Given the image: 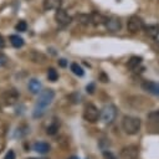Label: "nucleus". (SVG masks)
Here are the masks:
<instances>
[{
  "label": "nucleus",
  "mask_w": 159,
  "mask_h": 159,
  "mask_svg": "<svg viewBox=\"0 0 159 159\" xmlns=\"http://www.w3.org/2000/svg\"><path fill=\"white\" fill-rule=\"evenodd\" d=\"M117 117V108L113 106V104H108V106H104L101 111V120L106 124H111L113 123V120L116 119Z\"/></svg>",
  "instance_id": "7ed1b4c3"
},
{
  "label": "nucleus",
  "mask_w": 159,
  "mask_h": 159,
  "mask_svg": "<svg viewBox=\"0 0 159 159\" xmlns=\"http://www.w3.org/2000/svg\"><path fill=\"white\" fill-rule=\"evenodd\" d=\"M27 87H29V91H30L31 93H34V94H37V93H40V92H41L42 84H41V82H40L39 80H36V78H32V80H30V82H29Z\"/></svg>",
  "instance_id": "f8f14e48"
},
{
  "label": "nucleus",
  "mask_w": 159,
  "mask_h": 159,
  "mask_svg": "<svg viewBox=\"0 0 159 159\" xmlns=\"http://www.w3.org/2000/svg\"><path fill=\"white\" fill-rule=\"evenodd\" d=\"M91 20H92V24L93 25H101V24H104L107 17H104L103 15L98 14V12H92L91 14Z\"/></svg>",
  "instance_id": "dca6fc26"
},
{
  "label": "nucleus",
  "mask_w": 159,
  "mask_h": 159,
  "mask_svg": "<svg viewBox=\"0 0 159 159\" xmlns=\"http://www.w3.org/2000/svg\"><path fill=\"white\" fill-rule=\"evenodd\" d=\"M122 128L127 134L134 135L140 129V119L132 116H124L122 119Z\"/></svg>",
  "instance_id": "f03ea898"
},
{
  "label": "nucleus",
  "mask_w": 159,
  "mask_h": 159,
  "mask_svg": "<svg viewBox=\"0 0 159 159\" xmlns=\"http://www.w3.org/2000/svg\"><path fill=\"white\" fill-rule=\"evenodd\" d=\"M27 132H29V127H26V125L20 127V128H17V129H16V132H15L14 137H15V138H21V137H24L25 134H27Z\"/></svg>",
  "instance_id": "5701e85b"
},
{
  "label": "nucleus",
  "mask_w": 159,
  "mask_h": 159,
  "mask_svg": "<svg viewBox=\"0 0 159 159\" xmlns=\"http://www.w3.org/2000/svg\"><path fill=\"white\" fill-rule=\"evenodd\" d=\"M32 148L35 152H37L40 154H46L47 152H50V144L45 143V142H36Z\"/></svg>",
  "instance_id": "ddd939ff"
},
{
  "label": "nucleus",
  "mask_w": 159,
  "mask_h": 159,
  "mask_svg": "<svg viewBox=\"0 0 159 159\" xmlns=\"http://www.w3.org/2000/svg\"><path fill=\"white\" fill-rule=\"evenodd\" d=\"M104 25H106L107 30L111 31V32H117V31H119L120 27H122L120 20L117 19V17H109V19H107L106 22H104Z\"/></svg>",
  "instance_id": "1a4fd4ad"
},
{
  "label": "nucleus",
  "mask_w": 159,
  "mask_h": 159,
  "mask_svg": "<svg viewBox=\"0 0 159 159\" xmlns=\"http://www.w3.org/2000/svg\"><path fill=\"white\" fill-rule=\"evenodd\" d=\"M47 78H48V81H51V82L57 81V78H58V73H57V71H56L55 68L50 67V68L47 70Z\"/></svg>",
  "instance_id": "aec40b11"
},
{
  "label": "nucleus",
  "mask_w": 159,
  "mask_h": 159,
  "mask_svg": "<svg viewBox=\"0 0 159 159\" xmlns=\"http://www.w3.org/2000/svg\"><path fill=\"white\" fill-rule=\"evenodd\" d=\"M42 5L45 10H58L61 9L62 0H43Z\"/></svg>",
  "instance_id": "9b49d317"
},
{
  "label": "nucleus",
  "mask_w": 159,
  "mask_h": 159,
  "mask_svg": "<svg viewBox=\"0 0 159 159\" xmlns=\"http://www.w3.org/2000/svg\"><path fill=\"white\" fill-rule=\"evenodd\" d=\"M142 62V57H138V56H133L130 57V60L128 61V68L130 70H135Z\"/></svg>",
  "instance_id": "a211bd4d"
},
{
  "label": "nucleus",
  "mask_w": 159,
  "mask_h": 159,
  "mask_svg": "<svg viewBox=\"0 0 159 159\" xmlns=\"http://www.w3.org/2000/svg\"><path fill=\"white\" fill-rule=\"evenodd\" d=\"M71 71H72L76 76H83V73H84V72H83V68H82L78 63H75V62L71 63Z\"/></svg>",
  "instance_id": "4be33fe9"
},
{
  "label": "nucleus",
  "mask_w": 159,
  "mask_h": 159,
  "mask_svg": "<svg viewBox=\"0 0 159 159\" xmlns=\"http://www.w3.org/2000/svg\"><path fill=\"white\" fill-rule=\"evenodd\" d=\"M77 20H78V22H81V24H83V25H88V24H92V20H91V15H84V14L77 15Z\"/></svg>",
  "instance_id": "412c9836"
},
{
  "label": "nucleus",
  "mask_w": 159,
  "mask_h": 159,
  "mask_svg": "<svg viewBox=\"0 0 159 159\" xmlns=\"http://www.w3.org/2000/svg\"><path fill=\"white\" fill-rule=\"evenodd\" d=\"M148 118H149V119H150V120H152L153 123H157V124H159V111L149 113Z\"/></svg>",
  "instance_id": "393cba45"
},
{
  "label": "nucleus",
  "mask_w": 159,
  "mask_h": 159,
  "mask_svg": "<svg viewBox=\"0 0 159 159\" xmlns=\"http://www.w3.org/2000/svg\"><path fill=\"white\" fill-rule=\"evenodd\" d=\"M120 158L122 159H139V149L135 145H128L124 147L120 150Z\"/></svg>",
  "instance_id": "423d86ee"
},
{
  "label": "nucleus",
  "mask_w": 159,
  "mask_h": 159,
  "mask_svg": "<svg viewBox=\"0 0 159 159\" xmlns=\"http://www.w3.org/2000/svg\"><path fill=\"white\" fill-rule=\"evenodd\" d=\"M70 99H72V103H80L81 101V96L78 94V93H75V94H72V96H70Z\"/></svg>",
  "instance_id": "bb28decb"
},
{
  "label": "nucleus",
  "mask_w": 159,
  "mask_h": 159,
  "mask_svg": "<svg viewBox=\"0 0 159 159\" xmlns=\"http://www.w3.org/2000/svg\"><path fill=\"white\" fill-rule=\"evenodd\" d=\"M142 87H143L144 91H147L149 93H153L155 96H159V83H155V82H152V81H144Z\"/></svg>",
  "instance_id": "9d476101"
},
{
  "label": "nucleus",
  "mask_w": 159,
  "mask_h": 159,
  "mask_svg": "<svg viewBox=\"0 0 159 159\" xmlns=\"http://www.w3.org/2000/svg\"><path fill=\"white\" fill-rule=\"evenodd\" d=\"M68 159H80L78 157H71V158H68Z\"/></svg>",
  "instance_id": "473e14b6"
},
{
  "label": "nucleus",
  "mask_w": 159,
  "mask_h": 159,
  "mask_svg": "<svg viewBox=\"0 0 159 159\" xmlns=\"http://www.w3.org/2000/svg\"><path fill=\"white\" fill-rule=\"evenodd\" d=\"M16 157H15V152L12 150V149H10L6 154H5V157H4V159H15Z\"/></svg>",
  "instance_id": "cd10ccee"
},
{
  "label": "nucleus",
  "mask_w": 159,
  "mask_h": 159,
  "mask_svg": "<svg viewBox=\"0 0 159 159\" xmlns=\"http://www.w3.org/2000/svg\"><path fill=\"white\" fill-rule=\"evenodd\" d=\"M15 29H16V31L24 32V31H26V29H27V24H26V22H25L24 20H21V21H19V22L16 24Z\"/></svg>",
  "instance_id": "b1692460"
},
{
  "label": "nucleus",
  "mask_w": 159,
  "mask_h": 159,
  "mask_svg": "<svg viewBox=\"0 0 159 159\" xmlns=\"http://www.w3.org/2000/svg\"><path fill=\"white\" fill-rule=\"evenodd\" d=\"M101 116V112L97 109L96 106H93L92 103H88L84 106V109H83V119L89 122V123H94L98 120Z\"/></svg>",
  "instance_id": "20e7f679"
},
{
  "label": "nucleus",
  "mask_w": 159,
  "mask_h": 159,
  "mask_svg": "<svg viewBox=\"0 0 159 159\" xmlns=\"http://www.w3.org/2000/svg\"><path fill=\"white\" fill-rule=\"evenodd\" d=\"M58 127H60V122H58V119H57V118H53L52 123H51V124L47 127L46 133H47L48 135H53V134H56V133H57Z\"/></svg>",
  "instance_id": "2eb2a0df"
},
{
  "label": "nucleus",
  "mask_w": 159,
  "mask_h": 159,
  "mask_svg": "<svg viewBox=\"0 0 159 159\" xmlns=\"http://www.w3.org/2000/svg\"><path fill=\"white\" fill-rule=\"evenodd\" d=\"M143 30L150 37H157L159 35V25H148V26H144Z\"/></svg>",
  "instance_id": "4468645a"
},
{
  "label": "nucleus",
  "mask_w": 159,
  "mask_h": 159,
  "mask_svg": "<svg viewBox=\"0 0 159 159\" xmlns=\"http://www.w3.org/2000/svg\"><path fill=\"white\" fill-rule=\"evenodd\" d=\"M144 22H143V20L140 19V17H138V16H130L129 17V20H128V24H127V27H128V30L130 31V32H138V31H140V30H143L144 29Z\"/></svg>",
  "instance_id": "0eeeda50"
},
{
  "label": "nucleus",
  "mask_w": 159,
  "mask_h": 159,
  "mask_svg": "<svg viewBox=\"0 0 159 159\" xmlns=\"http://www.w3.org/2000/svg\"><path fill=\"white\" fill-rule=\"evenodd\" d=\"M103 159H117V158L109 150H103Z\"/></svg>",
  "instance_id": "a878e982"
},
{
  "label": "nucleus",
  "mask_w": 159,
  "mask_h": 159,
  "mask_svg": "<svg viewBox=\"0 0 159 159\" xmlns=\"http://www.w3.org/2000/svg\"><path fill=\"white\" fill-rule=\"evenodd\" d=\"M0 99H1V103L4 106H12L17 102L19 99V92L15 89V88H11V89H7L5 92L1 93L0 96Z\"/></svg>",
  "instance_id": "39448f33"
},
{
  "label": "nucleus",
  "mask_w": 159,
  "mask_h": 159,
  "mask_svg": "<svg viewBox=\"0 0 159 159\" xmlns=\"http://www.w3.org/2000/svg\"><path fill=\"white\" fill-rule=\"evenodd\" d=\"M55 98V92L52 89H43L39 93V98L36 101V104L34 107V111H32V117L34 118H40L43 116L47 106L51 104V102L53 101Z\"/></svg>",
  "instance_id": "f257e3e1"
},
{
  "label": "nucleus",
  "mask_w": 159,
  "mask_h": 159,
  "mask_svg": "<svg viewBox=\"0 0 159 159\" xmlns=\"http://www.w3.org/2000/svg\"><path fill=\"white\" fill-rule=\"evenodd\" d=\"M55 20L56 22L61 26V27H65L67 25H70V22L72 21V17L66 12V10L63 9H58L55 14Z\"/></svg>",
  "instance_id": "6e6552de"
},
{
  "label": "nucleus",
  "mask_w": 159,
  "mask_h": 159,
  "mask_svg": "<svg viewBox=\"0 0 159 159\" xmlns=\"http://www.w3.org/2000/svg\"><path fill=\"white\" fill-rule=\"evenodd\" d=\"M86 89H87V92L88 93H93L94 92V83H89V84H87V87H86Z\"/></svg>",
  "instance_id": "c756f323"
},
{
  "label": "nucleus",
  "mask_w": 159,
  "mask_h": 159,
  "mask_svg": "<svg viewBox=\"0 0 159 159\" xmlns=\"http://www.w3.org/2000/svg\"><path fill=\"white\" fill-rule=\"evenodd\" d=\"M7 61H9V60H7V57H6L4 53H1V52H0V66L6 65V63H7Z\"/></svg>",
  "instance_id": "c85d7f7f"
},
{
  "label": "nucleus",
  "mask_w": 159,
  "mask_h": 159,
  "mask_svg": "<svg viewBox=\"0 0 159 159\" xmlns=\"http://www.w3.org/2000/svg\"><path fill=\"white\" fill-rule=\"evenodd\" d=\"M30 58H31L34 62H40V63L45 62V60H46V57H45L42 53L36 52V51H32V52L30 53Z\"/></svg>",
  "instance_id": "6ab92c4d"
},
{
  "label": "nucleus",
  "mask_w": 159,
  "mask_h": 159,
  "mask_svg": "<svg viewBox=\"0 0 159 159\" xmlns=\"http://www.w3.org/2000/svg\"><path fill=\"white\" fill-rule=\"evenodd\" d=\"M58 65H60L61 67H66V66H67V62H66L65 58H61V60H58Z\"/></svg>",
  "instance_id": "7c9ffc66"
},
{
  "label": "nucleus",
  "mask_w": 159,
  "mask_h": 159,
  "mask_svg": "<svg viewBox=\"0 0 159 159\" xmlns=\"http://www.w3.org/2000/svg\"><path fill=\"white\" fill-rule=\"evenodd\" d=\"M10 42H11V45H12L14 47L19 48V47H21V46L24 45V39L20 37L19 35H11V36H10Z\"/></svg>",
  "instance_id": "f3484780"
},
{
  "label": "nucleus",
  "mask_w": 159,
  "mask_h": 159,
  "mask_svg": "<svg viewBox=\"0 0 159 159\" xmlns=\"http://www.w3.org/2000/svg\"><path fill=\"white\" fill-rule=\"evenodd\" d=\"M27 159H39V158H27ZM41 159H45V158H41Z\"/></svg>",
  "instance_id": "72a5a7b5"
},
{
  "label": "nucleus",
  "mask_w": 159,
  "mask_h": 159,
  "mask_svg": "<svg viewBox=\"0 0 159 159\" xmlns=\"http://www.w3.org/2000/svg\"><path fill=\"white\" fill-rule=\"evenodd\" d=\"M4 46H5V41H4V37L0 35V50H1Z\"/></svg>",
  "instance_id": "2f4dec72"
}]
</instances>
